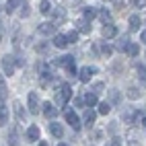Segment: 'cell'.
<instances>
[{
  "label": "cell",
  "mask_w": 146,
  "mask_h": 146,
  "mask_svg": "<svg viewBox=\"0 0 146 146\" xmlns=\"http://www.w3.org/2000/svg\"><path fill=\"white\" fill-rule=\"evenodd\" d=\"M70 97H72V89H70V84L62 82V84H60V91H58V95H56V103H58V105H64V103L70 101Z\"/></svg>",
  "instance_id": "obj_1"
},
{
  "label": "cell",
  "mask_w": 146,
  "mask_h": 146,
  "mask_svg": "<svg viewBox=\"0 0 146 146\" xmlns=\"http://www.w3.org/2000/svg\"><path fill=\"white\" fill-rule=\"evenodd\" d=\"M15 68H17V58L6 54V56L2 58V70H4V74L13 76V74H15Z\"/></svg>",
  "instance_id": "obj_2"
},
{
  "label": "cell",
  "mask_w": 146,
  "mask_h": 146,
  "mask_svg": "<svg viewBox=\"0 0 146 146\" xmlns=\"http://www.w3.org/2000/svg\"><path fill=\"white\" fill-rule=\"evenodd\" d=\"M27 107H29V113L31 115H37L39 113V99H37V93H29V97H27Z\"/></svg>",
  "instance_id": "obj_3"
},
{
  "label": "cell",
  "mask_w": 146,
  "mask_h": 146,
  "mask_svg": "<svg viewBox=\"0 0 146 146\" xmlns=\"http://www.w3.org/2000/svg\"><path fill=\"white\" fill-rule=\"evenodd\" d=\"M140 117V113L134 109V107H128V109L123 111V123H128V125H132V123H136V119Z\"/></svg>",
  "instance_id": "obj_4"
},
{
  "label": "cell",
  "mask_w": 146,
  "mask_h": 146,
  "mask_svg": "<svg viewBox=\"0 0 146 146\" xmlns=\"http://www.w3.org/2000/svg\"><path fill=\"white\" fill-rule=\"evenodd\" d=\"M66 121L74 128V132H78V130H80V125H82L80 117H78V115H76L74 111H66Z\"/></svg>",
  "instance_id": "obj_5"
},
{
  "label": "cell",
  "mask_w": 146,
  "mask_h": 146,
  "mask_svg": "<svg viewBox=\"0 0 146 146\" xmlns=\"http://www.w3.org/2000/svg\"><path fill=\"white\" fill-rule=\"evenodd\" d=\"M97 72V68H91V66H84L82 70L78 72V78L82 80V82H89L91 78H93V74Z\"/></svg>",
  "instance_id": "obj_6"
},
{
  "label": "cell",
  "mask_w": 146,
  "mask_h": 146,
  "mask_svg": "<svg viewBox=\"0 0 146 146\" xmlns=\"http://www.w3.org/2000/svg\"><path fill=\"white\" fill-rule=\"evenodd\" d=\"M25 136H27L29 142H37V140H39V128H37V125H29Z\"/></svg>",
  "instance_id": "obj_7"
},
{
  "label": "cell",
  "mask_w": 146,
  "mask_h": 146,
  "mask_svg": "<svg viewBox=\"0 0 146 146\" xmlns=\"http://www.w3.org/2000/svg\"><path fill=\"white\" fill-rule=\"evenodd\" d=\"M37 31H39L41 35H54L56 33V25L54 23H41L39 27H37Z\"/></svg>",
  "instance_id": "obj_8"
},
{
  "label": "cell",
  "mask_w": 146,
  "mask_h": 146,
  "mask_svg": "<svg viewBox=\"0 0 146 146\" xmlns=\"http://www.w3.org/2000/svg\"><path fill=\"white\" fill-rule=\"evenodd\" d=\"M101 35L105 37V39H111V37H115V35H117V29H115V25H111V23H107V25L103 27V31H101Z\"/></svg>",
  "instance_id": "obj_9"
},
{
  "label": "cell",
  "mask_w": 146,
  "mask_h": 146,
  "mask_svg": "<svg viewBox=\"0 0 146 146\" xmlns=\"http://www.w3.org/2000/svg\"><path fill=\"white\" fill-rule=\"evenodd\" d=\"M41 109H43V115H45V117H54V115L58 113V107H54V103H50V101H45V103L41 105Z\"/></svg>",
  "instance_id": "obj_10"
},
{
  "label": "cell",
  "mask_w": 146,
  "mask_h": 146,
  "mask_svg": "<svg viewBox=\"0 0 146 146\" xmlns=\"http://www.w3.org/2000/svg\"><path fill=\"white\" fill-rule=\"evenodd\" d=\"M13 109H15V115H17V119L19 121H25V107L21 101H15L13 103Z\"/></svg>",
  "instance_id": "obj_11"
},
{
  "label": "cell",
  "mask_w": 146,
  "mask_h": 146,
  "mask_svg": "<svg viewBox=\"0 0 146 146\" xmlns=\"http://www.w3.org/2000/svg\"><path fill=\"white\" fill-rule=\"evenodd\" d=\"M50 15H52V19H54V25H56V23H62L64 19H66V11H64V8H56V11H50Z\"/></svg>",
  "instance_id": "obj_12"
},
{
  "label": "cell",
  "mask_w": 146,
  "mask_h": 146,
  "mask_svg": "<svg viewBox=\"0 0 146 146\" xmlns=\"http://www.w3.org/2000/svg\"><path fill=\"white\" fill-rule=\"evenodd\" d=\"M6 123H8V107L0 99V125H6Z\"/></svg>",
  "instance_id": "obj_13"
},
{
  "label": "cell",
  "mask_w": 146,
  "mask_h": 146,
  "mask_svg": "<svg viewBox=\"0 0 146 146\" xmlns=\"http://www.w3.org/2000/svg\"><path fill=\"white\" fill-rule=\"evenodd\" d=\"M50 132L56 136V138H62V136H64V128H62V123H58V121L50 123Z\"/></svg>",
  "instance_id": "obj_14"
},
{
  "label": "cell",
  "mask_w": 146,
  "mask_h": 146,
  "mask_svg": "<svg viewBox=\"0 0 146 146\" xmlns=\"http://www.w3.org/2000/svg\"><path fill=\"white\" fill-rule=\"evenodd\" d=\"M95 119H97V113H95L93 109H86V111H84V125H89V128H93Z\"/></svg>",
  "instance_id": "obj_15"
},
{
  "label": "cell",
  "mask_w": 146,
  "mask_h": 146,
  "mask_svg": "<svg viewBox=\"0 0 146 146\" xmlns=\"http://www.w3.org/2000/svg\"><path fill=\"white\" fill-rule=\"evenodd\" d=\"M76 31H78V33H89V31H91V23L84 21V19L76 21Z\"/></svg>",
  "instance_id": "obj_16"
},
{
  "label": "cell",
  "mask_w": 146,
  "mask_h": 146,
  "mask_svg": "<svg viewBox=\"0 0 146 146\" xmlns=\"http://www.w3.org/2000/svg\"><path fill=\"white\" fill-rule=\"evenodd\" d=\"M54 45H56V47H60V50L68 47V39H66V35H54Z\"/></svg>",
  "instance_id": "obj_17"
},
{
  "label": "cell",
  "mask_w": 146,
  "mask_h": 146,
  "mask_svg": "<svg viewBox=\"0 0 146 146\" xmlns=\"http://www.w3.org/2000/svg\"><path fill=\"white\" fill-rule=\"evenodd\" d=\"M140 17L138 15H132L130 17V31H138V29H140Z\"/></svg>",
  "instance_id": "obj_18"
},
{
  "label": "cell",
  "mask_w": 146,
  "mask_h": 146,
  "mask_svg": "<svg viewBox=\"0 0 146 146\" xmlns=\"http://www.w3.org/2000/svg\"><path fill=\"white\" fill-rule=\"evenodd\" d=\"M132 41H130V37L128 35H123V37H119V41H117V50L119 52H125L128 50V45H130Z\"/></svg>",
  "instance_id": "obj_19"
},
{
  "label": "cell",
  "mask_w": 146,
  "mask_h": 146,
  "mask_svg": "<svg viewBox=\"0 0 146 146\" xmlns=\"http://www.w3.org/2000/svg\"><path fill=\"white\" fill-rule=\"evenodd\" d=\"M97 15H99V19L107 25V23H111V13L107 11V8H101V11H97Z\"/></svg>",
  "instance_id": "obj_20"
},
{
  "label": "cell",
  "mask_w": 146,
  "mask_h": 146,
  "mask_svg": "<svg viewBox=\"0 0 146 146\" xmlns=\"http://www.w3.org/2000/svg\"><path fill=\"white\" fill-rule=\"evenodd\" d=\"M97 97H99V95H95V93L89 91V93L84 95V103L89 105V107H95V105H97Z\"/></svg>",
  "instance_id": "obj_21"
},
{
  "label": "cell",
  "mask_w": 146,
  "mask_h": 146,
  "mask_svg": "<svg viewBox=\"0 0 146 146\" xmlns=\"http://www.w3.org/2000/svg\"><path fill=\"white\" fill-rule=\"evenodd\" d=\"M17 4H19V0H6V15H13L15 11H17Z\"/></svg>",
  "instance_id": "obj_22"
},
{
  "label": "cell",
  "mask_w": 146,
  "mask_h": 146,
  "mask_svg": "<svg viewBox=\"0 0 146 146\" xmlns=\"http://www.w3.org/2000/svg\"><path fill=\"white\" fill-rule=\"evenodd\" d=\"M95 17H97V11H95L93 6H91V8H84V17H82L84 21H89V23H91V21H93Z\"/></svg>",
  "instance_id": "obj_23"
},
{
  "label": "cell",
  "mask_w": 146,
  "mask_h": 146,
  "mask_svg": "<svg viewBox=\"0 0 146 146\" xmlns=\"http://www.w3.org/2000/svg\"><path fill=\"white\" fill-rule=\"evenodd\" d=\"M50 11H52V4L47 2V0H41L39 2V13L41 15H50Z\"/></svg>",
  "instance_id": "obj_24"
},
{
  "label": "cell",
  "mask_w": 146,
  "mask_h": 146,
  "mask_svg": "<svg viewBox=\"0 0 146 146\" xmlns=\"http://www.w3.org/2000/svg\"><path fill=\"white\" fill-rule=\"evenodd\" d=\"M125 52H128V54H130L132 58H136V56L140 54V45H138V43H130V45H128V50H125Z\"/></svg>",
  "instance_id": "obj_25"
},
{
  "label": "cell",
  "mask_w": 146,
  "mask_h": 146,
  "mask_svg": "<svg viewBox=\"0 0 146 146\" xmlns=\"http://www.w3.org/2000/svg\"><path fill=\"white\" fill-rule=\"evenodd\" d=\"M109 111H111V103H107V101L99 103V113H101V115H107Z\"/></svg>",
  "instance_id": "obj_26"
},
{
  "label": "cell",
  "mask_w": 146,
  "mask_h": 146,
  "mask_svg": "<svg viewBox=\"0 0 146 146\" xmlns=\"http://www.w3.org/2000/svg\"><path fill=\"white\" fill-rule=\"evenodd\" d=\"M140 95H142V91H138L136 86H130V89H128V97H130V99H140Z\"/></svg>",
  "instance_id": "obj_27"
},
{
  "label": "cell",
  "mask_w": 146,
  "mask_h": 146,
  "mask_svg": "<svg viewBox=\"0 0 146 146\" xmlns=\"http://www.w3.org/2000/svg\"><path fill=\"white\" fill-rule=\"evenodd\" d=\"M66 39H68V43H76L78 41V31H68V35H66Z\"/></svg>",
  "instance_id": "obj_28"
},
{
  "label": "cell",
  "mask_w": 146,
  "mask_h": 146,
  "mask_svg": "<svg viewBox=\"0 0 146 146\" xmlns=\"http://www.w3.org/2000/svg\"><path fill=\"white\" fill-rule=\"evenodd\" d=\"M6 82H4V76H0V99H2V97H6Z\"/></svg>",
  "instance_id": "obj_29"
},
{
  "label": "cell",
  "mask_w": 146,
  "mask_h": 146,
  "mask_svg": "<svg viewBox=\"0 0 146 146\" xmlns=\"http://www.w3.org/2000/svg\"><path fill=\"white\" fill-rule=\"evenodd\" d=\"M29 13H31L29 11V2H21V17L25 19V17H29Z\"/></svg>",
  "instance_id": "obj_30"
},
{
  "label": "cell",
  "mask_w": 146,
  "mask_h": 146,
  "mask_svg": "<svg viewBox=\"0 0 146 146\" xmlns=\"http://www.w3.org/2000/svg\"><path fill=\"white\" fill-rule=\"evenodd\" d=\"M138 78L146 82V66H138Z\"/></svg>",
  "instance_id": "obj_31"
},
{
  "label": "cell",
  "mask_w": 146,
  "mask_h": 146,
  "mask_svg": "<svg viewBox=\"0 0 146 146\" xmlns=\"http://www.w3.org/2000/svg\"><path fill=\"white\" fill-rule=\"evenodd\" d=\"M8 144H11V146H19V142H17V134H15V132H11V136H8Z\"/></svg>",
  "instance_id": "obj_32"
},
{
  "label": "cell",
  "mask_w": 146,
  "mask_h": 146,
  "mask_svg": "<svg viewBox=\"0 0 146 146\" xmlns=\"http://www.w3.org/2000/svg\"><path fill=\"white\" fill-rule=\"evenodd\" d=\"M128 144H130V146H140L138 140H136V134H134V132H130V140H128Z\"/></svg>",
  "instance_id": "obj_33"
},
{
  "label": "cell",
  "mask_w": 146,
  "mask_h": 146,
  "mask_svg": "<svg viewBox=\"0 0 146 146\" xmlns=\"http://www.w3.org/2000/svg\"><path fill=\"white\" fill-rule=\"evenodd\" d=\"M101 50H103V56H111L113 47H111V45H107V43H103V47H101Z\"/></svg>",
  "instance_id": "obj_34"
},
{
  "label": "cell",
  "mask_w": 146,
  "mask_h": 146,
  "mask_svg": "<svg viewBox=\"0 0 146 146\" xmlns=\"http://www.w3.org/2000/svg\"><path fill=\"white\" fill-rule=\"evenodd\" d=\"M111 2H113V6H115V8H119V11L125 6V0H111Z\"/></svg>",
  "instance_id": "obj_35"
},
{
  "label": "cell",
  "mask_w": 146,
  "mask_h": 146,
  "mask_svg": "<svg viewBox=\"0 0 146 146\" xmlns=\"http://www.w3.org/2000/svg\"><path fill=\"white\" fill-rule=\"evenodd\" d=\"M93 93H95V95H99V93H103V82H97V84L93 86Z\"/></svg>",
  "instance_id": "obj_36"
},
{
  "label": "cell",
  "mask_w": 146,
  "mask_h": 146,
  "mask_svg": "<svg viewBox=\"0 0 146 146\" xmlns=\"http://www.w3.org/2000/svg\"><path fill=\"white\" fill-rule=\"evenodd\" d=\"M132 4H134L136 8H144V6H146V0H132Z\"/></svg>",
  "instance_id": "obj_37"
},
{
  "label": "cell",
  "mask_w": 146,
  "mask_h": 146,
  "mask_svg": "<svg viewBox=\"0 0 146 146\" xmlns=\"http://www.w3.org/2000/svg\"><path fill=\"white\" fill-rule=\"evenodd\" d=\"M109 146H121V138H111L109 140Z\"/></svg>",
  "instance_id": "obj_38"
},
{
  "label": "cell",
  "mask_w": 146,
  "mask_h": 146,
  "mask_svg": "<svg viewBox=\"0 0 146 146\" xmlns=\"http://www.w3.org/2000/svg\"><path fill=\"white\" fill-rule=\"evenodd\" d=\"M74 105H76V107H82V105H84V99H80V97H76V99H74Z\"/></svg>",
  "instance_id": "obj_39"
},
{
  "label": "cell",
  "mask_w": 146,
  "mask_h": 146,
  "mask_svg": "<svg viewBox=\"0 0 146 146\" xmlns=\"http://www.w3.org/2000/svg\"><path fill=\"white\" fill-rule=\"evenodd\" d=\"M111 99H113V101H119V95H117V91H111Z\"/></svg>",
  "instance_id": "obj_40"
},
{
  "label": "cell",
  "mask_w": 146,
  "mask_h": 146,
  "mask_svg": "<svg viewBox=\"0 0 146 146\" xmlns=\"http://www.w3.org/2000/svg\"><path fill=\"white\" fill-rule=\"evenodd\" d=\"M2 35H4V25H2V19H0V39H2Z\"/></svg>",
  "instance_id": "obj_41"
},
{
  "label": "cell",
  "mask_w": 146,
  "mask_h": 146,
  "mask_svg": "<svg viewBox=\"0 0 146 146\" xmlns=\"http://www.w3.org/2000/svg\"><path fill=\"white\" fill-rule=\"evenodd\" d=\"M140 39H142V41L146 43V31H142V33H140Z\"/></svg>",
  "instance_id": "obj_42"
},
{
  "label": "cell",
  "mask_w": 146,
  "mask_h": 146,
  "mask_svg": "<svg viewBox=\"0 0 146 146\" xmlns=\"http://www.w3.org/2000/svg\"><path fill=\"white\" fill-rule=\"evenodd\" d=\"M142 125H144V128H146V117H142Z\"/></svg>",
  "instance_id": "obj_43"
},
{
  "label": "cell",
  "mask_w": 146,
  "mask_h": 146,
  "mask_svg": "<svg viewBox=\"0 0 146 146\" xmlns=\"http://www.w3.org/2000/svg\"><path fill=\"white\" fill-rule=\"evenodd\" d=\"M58 146H70V144H64V142H60V144H58Z\"/></svg>",
  "instance_id": "obj_44"
},
{
  "label": "cell",
  "mask_w": 146,
  "mask_h": 146,
  "mask_svg": "<svg viewBox=\"0 0 146 146\" xmlns=\"http://www.w3.org/2000/svg\"><path fill=\"white\" fill-rule=\"evenodd\" d=\"M107 2H111V0H107Z\"/></svg>",
  "instance_id": "obj_45"
},
{
  "label": "cell",
  "mask_w": 146,
  "mask_h": 146,
  "mask_svg": "<svg viewBox=\"0 0 146 146\" xmlns=\"http://www.w3.org/2000/svg\"><path fill=\"white\" fill-rule=\"evenodd\" d=\"M144 23H146V21H144Z\"/></svg>",
  "instance_id": "obj_46"
}]
</instances>
